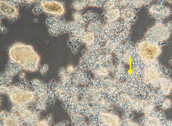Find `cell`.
<instances>
[{"instance_id":"6da1fadb","label":"cell","mask_w":172,"mask_h":126,"mask_svg":"<svg viewBox=\"0 0 172 126\" xmlns=\"http://www.w3.org/2000/svg\"><path fill=\"white\" fill-rule=\"evenodd\" d=\"M9 55L12 60L24 64H34L38 62L39 59L31 46L19 43L15 44L11 47Z\"/></svg>"},{"instance_id":"7a4b0ae2","label":"cell","mask_w":172,"mask_h":126,"mask_svg":"<svg viewBox=\"0 0 172 126\" xmlns=\"http://www.w3.org/2000/svg\"><path fill=\"white\" fill-rule=\"evenodd\" d=\"M135 49L138 57L146 65L155 60L161 52V47L158 43L147 40L139 43Z\"/></svg>"},{"instance_id":"3957f363","label":"cell","mask_w":172,"mask_h":126,"mask_svg":"<svg viewBox=\"0 0 172 126\" xmlns=\"http://www.w3.org/2000/svg\"><path fill=\"white\" fill-rule=\"evenodd\" d=\"M154 26L149 29L146 33V40L158 43L167 38L171 32L169 26H166L159 21Z\"/></svg>"},{"instance_id":"277c9868","label":"cell","mask_w":172,"mask_h":126,"mask_svg":"<svg viewBox=\"0 0 172 126\" xmlns=\"http://www.w3.org/2000/svg\"><path fill=\"white\" fill-rule=\"evenodd\" d=\"M157 60H154L145 65L143 69V77L145 82L155 87L159 86V82L163 77Z\"/></svg>"},{"instance_id":"5b68a950","label":"cell","mask_w":172,"mask_h":126,"mask_svg":"<svg viewBox=\"0 0 172 126\" xmlns=\"http://www.w3.org/2000/svg\"><path fill=\"white\" fill-rule=\"evenodd\" d=\"M40 8L44 12L56 15H60L64 12L62 4L54 1L42 0L40 2Z\"/></svg>"},{"instance_id":"8992f818","label":"cell","mask_w":172,"mask_h":126,"mask_svg":"<svg viewBox=\"0 0 172 126\" xmlns=\"http://www.w3.org/2000/svg\"><path fill=\"white\" fill-rule=\"evenodd\" d=\"M0 12L3 15L10 20H14L18 15V9L13 3L5 1H0Z\"/></svg>"},{"instance_id":"52a82bcc","label":"cell","mask_w":172,"mask_h":126,"mask_svg":"<svg viewBox=\"0 0 172 126\" xmlns=\"http://www.w3.org/2000/svg\"><path fill=\"white\" fill-rule=\"evenodd\" d=\"M102 55L101 52L98 50L91 51L83 56L81 59V62L93 64L100 60Z\"/></svg>"},{"instance_id":"ba28073f","label":"cell","mask_w":172,"mask_h":126,"mask_svg":"<svg viewBox=\"0 0 172 126\" xmlns=\"http://www.w3.org/2000/svg\"><path fill=\"white\" fill-rule=\"evenodd\" d=\"M114 22L107 21L104 24L105 25L103 28L104 32L103 35L105 38L115 34L121 28L122 26L120 24Z\"/></svg>"},{"instance_id":"9c48e42d","label":"cell","mask_w":172,"mask_h":126,"mask_svg":"<svg viewBox=\"0 0 172 126\" xmlns=\"http://www.w3.org/2000/svg\"><path fill=\"white\" fill-rule=\"evenodd\" d=\"M161 91L153 90L149 91L146 100L149 101L152 105H156L162 103L163 96Z\"/></svg>"},{"instance_id":"30bf717a","label":"cell","mask_w":172,"mask_h":126,"mask_svg":"<svg viewBox=\"0 0 172 126\" xmlns=\"http://www.w3.org/2000/svg\"><path fill=\"white\" fill-rule=\"evenodd\" d=\"M159 86L163 94H167L171 92L172 88V82L169 79L162 77L160 80Z\"/></svg>"},{"instance_id":"8fae6325","label":"cell","mask_w":172,"mask_h":126,"mask_svg":"<svg viewBox=\"0 0 172 126\" xmlns=\"http://www.w3.org/2000/svg\"><path fill=\"white\" fill-rule=\"evenodd\" d=\"M87 32H91L94 35H103L104 29L102 25L97 22H92L88 25Z\"/></svg>"},{"instance_id":"7c38bea8","label":"cell","mask_w":172,"mask_h":126,"mask_svg":"<svg viewBox=\"0 0 172 126\" xmlns=\"http://www.w3.org/2000/svg\"><path fill=\"white\" fill-rule=\"evenodd\" d=\"M95 35L91 32H86V33H84L81 38V42L90 44L93 43L96 38Z\"/></svg>"},{"instance_id":"4fadbf2b","label":"cell","mask_w":172,"mask_h":126,"mask_svg":"<svg viewBox=\"0 0 172 126\" xmlns=\"http://www.w3.org/2000/svg\"><path fill=\"white\" fill-rule=\"evenodd\" d=\"M120 13V11L118 9L112 10L106 13L105 16L108 21L113 22L118 18Z\"/></svg>"},{"instance_id":"5bb4252c","label":"cell","mask_w":172,"mask_h":126,"mask_svg":"<svg viewBox=\"0 0 172 126\" xmlns=\"http://www.w3.org/2000/svg\"><path fill=\"white\" fill-rule=\"evenodd\" d=\"M74 7L76 9L81 10L86 6V0H75L73 2Z\"/></svg>"},{"instance_id":"9a60e30c","label":"cell","mask_w":172,"mask_h":126,"mask_svg":"<svg viewBox=\"0 0 172 126\" xmlns=\"http://www.w3.org/2000/svg\"><path fill=\"white\" fill-rule=\"evenodd\" d=\"M160 121L157 118L155 117L148 119L145 122V125L147 126H159L161 125L160 123L155 122Z\"/></svg>"},{"instance_id":"2e32d148","label":"cell","mask_w":172,"mask_h":126,"mask_svg":"<svg viewBox=\"0 0 172 126\" xmlns=\"http://www.w3.org/2000/svg\"><path fill=\"white\" fill-rule=\"evenodd\" d=\"M104 1L99 0H86V6L96 5L103 7L105 5V2Z\"/></svg>"},{"instance_id":"e0dca14e","label":"cell","mask_w":172,"mask_h":126,"mask_svg":"<svg viewBox=\"0 0 172 126\" xmlns=\"http://www.w3.org/2000/svg\"><path fill=\"white\" fill-rule=\"evenodd\" d=\"M73 16L75 22L80 25H83L84 23V18L79 12H74L73 14Z\"/></svg>"},{"instance_id":"ac0fdd59","label":"cell","mask_w":172,"mask_h":126,"mask_svg":"<svg viewBox=\"0 0 172 126\" xmlns=\"http://www.w3.org/2000/svg\"><path fill=\"white\" fill-rule=\"evenodd\" d=\"M109 1L105 5V8L106 9H108L112 7L115 5L114 1Z\"/></svg>"},{"instance_id":"d6986e66","label":"cell","mask_w":172,"mask_h":126,"mask_svg":"<svg viewBox=\"0 0 172 126\" xmlns=\"http://www.w3.org/2000/svg\"><path fill=\"white\" fill-rule=\"evenodd\" d=\"M171 105V102L169 100H166L163 103L162 107L163 108H168Z\"/></svg>"}]
</instances>
